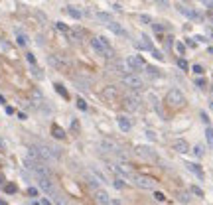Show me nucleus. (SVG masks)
Here are the masks:
<instances>
[{"mask_svg": "<svg viewBox=\"0 0 213 205\" xmlns=\"http://www.w3.org/2000/svg\"><path fill=\"white\" fill-rule=\"evenodd\" d=\"M166 105L170 109H182L185 105V97L180 89H170L166 93Z\"/></svg>", "mask_w": 213, "mask_h": 205, "instance_id": "1", "label": "nucleus"}, {"mask_svg": "<svg viewBox=\"0 0 213 205\" xmlns=\"http://www.w3.org/2000/svg\"><path fill=\"white\" fill-rule=\"evenodd\" d=\"M123 85H126L128 89H132V91H140L144 87V83H142V79L136 73H126V75H123Z\"/></svg>", "mask_w": 213, "mask_h": 205, "instance_id": "2", "label": "nucleus"}, {"mask_svg": "<svg viewBox=\"0 0 213 205\" xmlns=\"http://www.w3.org/2000/svg\"><path fill=\"white\" fill-rule=\"evenodd\" d=\"M132 183L138 187H142V189H154L156 187V180L150 176H140V174H136V176H132Z\"/></svg>", "mask_w": 213, "mask_h": 205, "instance_id": "3", "label": "nucleus"}, {"mask_svg": "<svg viewBox=\"0 0 213 205\" xmlns=\"http://www.w3.org/2000/svg\"><path fill=\"white\" fill-rule=\"evenodd\" d=\"M126 63L130 65V69H132L134 73H136L138 69H146V63H144V59H142L140 55H130V57L126 59Z\"/></svg>", "mask_w": 213, "mask_h": 205, "instance_id": "4", "label": "nucleus"}, {"mask_svg": "<svg viewBox=\"0 0 213 205\" xmlns=\"http://www.w3.org/2000/svg\"><path fill=\"white\" fill-rule=\"evenodd\" d=\"M38 183H40V187H42L46 193H49V195H53V193H55L53 183H52V180H49V176H38Z\"/></svg>", "mask_w": 213, "mask_h": 205, "instance_id": "5", "label": "nucleus"}, {"mask_svg": "<svg viewBox=\"0 0 213 205\" xmlns=\"http://www.w3.org/2000/svg\"><path fill=\"white\" fill-rule=\"evenodd\" d=\"M101 150H105V152H114V154H117L120 148H118V144L114 142L113 138H103V140H101Z\"/></svg>", "mask_w": 213, "mask_h": 205, "instance_id": "6", "label": "nucleus"}, {"mask_svg": "<svg viewBox=\"0 0 213 205\" xmlns=\"http://www.w3.org/2000/svg\"><path fill=\"white\" fill-rule=\"evenodd\" d=\"M95 199L99 205H111V195L105 189H99V187L95 189Z\"/></svg>", "mask_w": 213, "mask_h": 205, "instance_id": "7", "label": "nucleus"}, {"mask_svg": "<svg viewBox=\"0 0 213 205\" xmlns=\"http://www.w3.org/2000/svg\"><path fill=\"white\" fill-rule=\"evenodd\" d=\"M172 148H174V150H176L178 154H188V152H189V144L185 142L184 138L174 140V142H172Z\"/></svg>", "mask_w": 213, "mask_h": 205, "instance_id": "8", "label": "nucleus"}, {"mask_svg": "<svg viewBox=\"0 0 213 205\" xmlns=\"http://www.w3.org/2000/svg\"><path fill=\"white\" fill-rule=\"evenodd\" d=\"M117 124H118V128L123 130V132H128V130L132 128V122H130V119H128L126 115H120L117 119Z\"/></svg>", "mask_w": 213, "mask_h": 205, "instance_id": "9", "label": "nucleus"}, {"mask_svg": "<svg viewBox=\"0 0 213 205\" xmlns=\"http://www.w3.org/2000/svg\"><path fill=\"white\" fill-rule=\"evenodd\" d=\"M113 170L117 172V176L118 177H123V180H132V174H130V170H128L126 166H113Z\"/></svg>", "mask_w": 213, "mask_h": 205, "instance_id": "10", "label": "nucleus"}, {"mask_svg": "<svg viewBox=\"0 0 213 205\" xmlns=\"http://www.w3.org/2000/svg\"><path fill=\"white\" fill-rule=\"evenodd\" d=\"M103 97H105V99H109V101L118 99V89H117V87H113V85L105 87V89H103Z\"/></svg>", "mask_w": 213, "mask_h": 205, "instance_id": "11", "label": "nucleus"}, {"mask_svg": "<svg viewBox=\"0 0 213 205\" xmlns=\"http://www.w3.org/2000/svg\"><path fill=\"white\" fill-rule=\"evenodd\" d=\"M136 152L140 154V156L148 158V160H158L156 152H154V150H150V148H146V146H138V148H136Z\"/></svg>", "mask_w": 213, "mask_h": 205, "instance_id": "12", "label": "nucleus"}, {"mask_svg": "<svg viewBox=\"0 0 213 205\" xmlns=\"http://www.w3.org/2000/svg\"><path fill=\"white\" fill-rule=\"evenodd\" d=\"M124 109L126 110H138L140 109V101L134 99V97H126L124 99Z\"/></svg>", "mask_w": 213, "mask_h": 205, "instance_id": "13", "label": "nucleus"}, {"mask_svg": "<svg viewBox=\"0 0 213 205\" xmlns=\"http://www.w3.org/2000/svg\"><path fill=\"white\" fill-rule=\"evenodd\" d=\"M178 10H180V14H184V16H188L189 20H201V16L197 14V12H194V10H189V8H185V6H178Z\"/></svg>", "mask_w": 213, "mask_h": 205, "instance_id": "14", "label": "nucleus"}, {"mask_svg": "<svg viewBox=\"0 0 213 205\" xmlns=\"http://www.w3.org/2000/svg\"><path fill=\"white\" fill-rule=\"evenodd\" d=\"M114 69H117V71L120 73V75H126V73H134L126 61H117V63H114Z\"/></svg>", "mask_w": 213, "mask_h": 205, "instance_id": "15", "label": "nucleus"}, {"mask_svg": "<svg viewBox=\"0 0 213 205\" xmlns=\"http://www.w3.org/2000/svg\"><path fill=\"white\" fill-rule=\"evenodd\" d=\"M185 166H188V170H189V172H194L195 176L199 177V180H205V174H203V170H201V168H199L197 164H191V162H189V164H185Z\"/></svg>", "mask_w": 213, "mask_h": 205, "instance_id": "16", "label": "nucleus"}, {"mask_svg": "<svg viewBox=\"0 0 213 205\" xmlns=\"http://www.w3.org/2000/svg\"><path fill=\"white\" fill-rule=\"evenodd\" d=\"M109 28L113 30V32L117 34V36H124V38H128V34L124 32V28H123V26H118L117 22H109Z\"/></svg>", "mask_w": 213, "mask_h": 205, "instance_id": "17", "label": "nucleus"}, {"mask_svg": "<svg viewBox=\"0 0 213 205\" xmlns=\"http://www.w3.org/2000/svg\"><path fill=\"white\" fill-rule=\"evenodd\" d=\"M91 174H93V177H95V180H97V181H103V183H105V181H107V177H105V174H103V172H99L97 168H91Z\"/></svg>", "mask_w": 213, "mask_h": 205, "instance_id": "18", "label": "nucleus"}, {"mask_svg": "<svg viewBox=\"0 0 213 205\" xmlns=\"http://www.w3.org/2000/svg\"><path fill=\"white\" fill-rule=\"evenodd\" d=\"M205 138H207L209 146L213 148V128H211V126H207V128H205Z\"/></svg>", "mask_w": 213, "mask_h": 205, "instance_id": "19", "label": "nucleus"}, {"mask_svg": "<svg viewBox=\"0 0 213 205\" xmlns=\"http://www.w3.org/2000/svg\"><path fill=\"white\" fill-rule=\"evenodd\" d=\"M146 71H148V75H150V77H160V75H162L158 67H148V65H146Z\"/></svg>", "mask_w": 213, "mask_h": 205, "instance_id": "20", "label": "nucleus"}, {"mask_svg": "<svg viewBox=\"0 0 213 205\" xmlns=\"http://www.w3.org/2000/svg\"><path fill=\"white\" fill-rule=\"evenodd\" d=\"M67 14H69L71 18H75V20H79V18H81V12H79V10H75V8H71V6L67 8Z\"/></svg>", "mask_w": 213, "mask_h": 205, "instance_id": "21", "label": "nucleus"}, {"mask_svg": "<svg viewBox=\"0 0 213 205\" xmlns=\"http://www.w3.org/2000/svg\"><path fill=\"white\" fill-rule=\"evenodd\" d=\"M97 18H99L101 22H113V20H111V14H107V12H97Z\"/></svg>", "mask_w": 213, "mask_h": 205, "instance_id": "22", "label": "nucleus"}, {"mask_svg": "<svg viewBox=\"0 0 213 205\" xmlns=\"http://www.w3.org/2000/svg\"><path fill=\"white\" fill-rule=\"evenodd\" d=\"M205 154V150H203V146H201V144H197V146L194 148V156H197V158H201Z\"/></svg>", "mask_w": 213, "mask_h": 205, "instance_id": "23", "label": "nucleus"}, {"mask_svg": "<svg viewBox=\"0 0 213 205\" xmlns=\"http://www.w3.org/2000/svg\"><path fill=\"white\" fill-rule=\"evenodd\" d=\"M53 136H55V138H65V132H63L59 126H53Z\"/></svg>", "mask_w": 213, "mask_h": 205, "instance_id": "24", "label": "nucleus"}, {"mask_svg": "<svg viewBox=\"0 0 213 205\" xmlns=\"http://www.w3.org/2000/svg\"><path fill=\"white\" fill-rule=\"evenodd\" d=\"M178 67H180V69H184V71H188V69H189L188 61H185L184 57H180V59H178Z\"/></svg>", "mask_w": 213, "mask_h": 205, "instance_id": "25", "label": "nucleus"}, {"mask_svg": "<svg viewBox=\"0 0 213 205\" xmlns=\"http://www.w3.org/2000/svg\"><path fill=\"white\" fill-rule=\"evenodd\" d=\"M195 85H197L199 89H205V87H207V81H205L203 77H197V79H195Z\"/></svg>", "mask_w": 213, "mask_h": 205, "instance_id": "26", "label": "nucleus"}, {"mask_svg": "<svg viewBox=\"0 0 213 205\" xmlns=\"http://www.w3.org/2000/svg\"><path fill=\"white\" fill-rule=\"evenodd\" d=\"M191 71H194L195 75H203V73H205V69H203V67H201V65L197 63V65H194V67H191Z\"/></svg>", "mask_w": 213, "mask_h": 205, "instance_id": "27", "label": "nucleus"}, {"mask_svg": "<svg viewBox=\"0 0 213 205\" xmlns=\"http://www.w3.org/2000/svg\"><path fill=\"white\" fill-rule=\"evenodd\" d=\"M55 28L59 30V32H63V34H69V28H67V26L63 24V22H57V24H55Z\"/></svg>", "mask_w": 213, "mask_h": 205, "instance_id": "28", "label": "nucleus"}, {"mask_svg": "<svg viewBox=\"0 0 213 205\" xmlns=\"http://www.w3.org/2000/svg\"><path fill=\"white\" fill-rule=\"evenodd\" d=\"M124 186H126V183H124L123 177H117V180H114V187H117V189H123Z\"/></svg>", "mask_w": 213, "mask_h": 205, "instance_id": "29", "label": "nucleus"}, {"mask_svg": "<svg viewBox=\"0 0 213 205\" xmlns=\"http://www.w3.org/2000/svg\"><path fill=\"white\" fill-rule=\"evenodd\" d=\"M138 20H140L142 24H152V18H150V16H146V14H140V16H138Z\"/></svg>", "mask_w": 213, "mask_h": 205, "instance_id": "30", "label": "nucleus"}, {"mask_svg": "<svg viewBox=\"0 0 213 205\" xmlns=\"http://www.w3.org/2000/svg\"><path fill=\"white\" fill-rule=\"evenodd\" d=\"M191 193H195L197 197H203V189H201V187H197V186H191Z\"/></svg>", "mask_w": 213, "mask_h": 205, "instance_id": "31", "label": "nucleus"}, {"mask_svg": "<svg viewBox=\"0 0 213 205\" xmlns=\"http://www.w3.org/2000/svg\"><path fill=\"white\" fill-rule=\"evenodd\" d=\"M176 51L180 53V55H184V53H185V45L182 42H178V43H176Z\"/></svg>", "mask_w": 213, "mask_h": 205, "instance_id": "32", "label": "nucleus"}, {"mask_svg": "<svg viewBox=\"0 0 213 205\" xmlns=\"http://www.w3.org/2000/svg\"><path fill=\"white\" fill-rule=\"evenodd\" d=\"M154 2H156L160 8H168V6H170V0H154Z\"/></svg>", "mask_w": 213, "mask_h": 205, "instance_id": "33", "label": "nucleus"}, {"mask_svg": "<svg viewBox=\"0 0 213 205\" xmlns=\"http://www.w3.org/2000/svg\"><path fill=\"white\" fill-rule=\"evenodd\" d=\"M55 89H57V93H59V95H61V97H63V99H67V91H65V89H63V87H61V85H55Z\"/></svg>", "mask_w": 213, "mask_h": 205, "instance_id": "34", "label": "nucleus"}, {"mask_svg": "<svg viewBox=\"0 0 213 205\" xmlns=\"http://www.w3.org/2000/svg\"><path fill=\"white\" fill-rule=\"evenodd\" d=\"M180 201H182V203H189V193H185V191L180 193Z\"/></svg>", "mask_w": 213, "mask_h": 205, "instance_id": "35", "label": "nucleus"}, {"mask_svg": "<svg viewBox=\"0 0 213 205\" xmlns=\"http://www.w3.org/2000/svg\"><path fill=\"white\" fill-rule=\"evenodd\" d=\"M152 55H154V57H156L158 61H162V59H164V55H162V53L158 51V49H154V48H152Z\"/></svg>", "mask_w": 213, "mask_h": 205, "instance_id": "36", "label": "nucleus"}, {"mask_svg": "<svg viewBox=\"0 0 213 205\" xmlns=\"http://www.w3.org/2000/svg\"><path fill=\"white\" fill-rule=\"evenodd\" d=\"M77 107H79L81 110H87V103L83 99H77Z\"/></svg>", "mask_w": 213, "mask_h": 205, "instance_id": "37", "label": "nucleus"}, {"mask_svg": "<svg viewBox=\"0 0 213 205\" xmlns=\"http://www.w3.org/2000/svg\"><path fill=\"white\" fill-rule=\"evenodd\" d=\"M154 197H156L158 201H164V199H166V195L162 193V191H154Z\"/></svg>", "mask_w": 213, "mask_h": 205, "instance_id": "38", "label": "nucleus"}, {"mask_svg": "<svg viewBox=\"0 0 213 205\" xmlns=\"http://www.w3.org/2000/svg\"><path fill=\"white\" fill-rule=\"evenodd\" d=\"M18 43L20 45H26V43H28V38H26V36H18Z\"/></svg>", "mask_w": 213, "mask_h": 205, "instance_id": "39", "label": "nucleus"}, {"mask_svg": "<svg viewBox=\"0 0 213 205\" xmlns=\"http://www.w3.org/2000/svg\"><path fill=\"white\" fill-rule=\"evenodd\" d=\"M146 136H148L150 140H156V134L152 132V130H146Z\"/></svg>", "mask_w": 213, "mask_h": 205, "instance_id": "40", "label": "nucleus"}, {"mask_svg": "<svg viewBox=\"0 0 213 205\" xmlns=\"http://www.w3.org/2000/svg\"><path fill=\"white\" fill-rule=\"evenodd\" d=\"M201 120H203L205 124H209V116H207V113H201Z\"/></svg>", "mask_w": 213, "mask_h": 205, "instance_id": "41", "label": "nucleus"}, {"mask_svg": "<svg viewBox=\"0 0 213 205\" xmlns=\"http://www.w3.org/2000/svg\"><path fill=\"white\" fill-rule=\"evenodd\" d=\"M26 57H28V61L32 63V65H34V63H36V59H34V55H32V53H26Z\"/></svg>", "mask_w": 213, "mask_h": 205, "instance_id": "42", "label": "nucleus"}, {"mask_svg": "<svg viewBox=\"0 0 213 205\" xmlns=\"http://www.w3.org/2000/svg\"><path fill=\"white\" fill-rule=\"evenodd\" d=\"M6 191H8V193H14V191H16V186H6Z\"/></svg>", "mask_w": 213, "mask_h": 205, "instance_id": "43", "label": "nucleus"}, {"mask_svg": "<svg viewBox=\"0 0 213 205\" xmlns=\"http://www.w3.org/2000/svg\"><path fill=\"white\" fill-rule=\"evenodd\" d=\"M28 193H30V195H32V197H34V195H38V191L34 189V187H30V189H28Z\"/></svg>", "mask_w": 213, "mask_h": 205, "instance_id": "44", "label": "nucleus"}, {"mask_svg": "<svg viewBox=\"0 0 213 205\" xmlns=\"http://www.w3.org/2000/svg\"><path fill=\"white\" fill-rule=\"evenodd\" d=\"M207 51H209V53H211V55H213V48H209V49H207Z\"/></svg>", "mask_w": 213, "mask_h": 205, "instance_id": "45", "label": "nucleus"}, {"mask_svg": "<svg viewBox=\"0 0 213 205\" xmlns=\"http://www.w3.org/2000/svg\"><path fill=\"white\" fill-rule=\"evenodd\" d=\"M0 205H6V203H4V201H0Z\"/></svg>", "mask_w": 213, "mask_h": 205, "instance_id": "46", "label": "nucleus"}, {"mask_svg": "<svg viewBox=\"0 0 213 205\" xmlns=\"http://www.w3.org/2000/svg\"><path fill=\"white\" fill-rule=\"evenodd\" d=\"M211 8H213V6H211Z\"/></svg>", "mask_w": 213, "mask_h": 205, "instance_id": "47", "label": "nucleus"}]
</instances>
